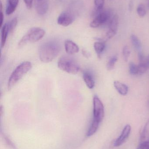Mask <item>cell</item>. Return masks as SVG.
Wrapping results in <instances>:
<instances>
[{
    "label": "cell",
    "instance_id": "3957f363",
    "mask_svg": "<svg viewBox=\"0 0 149 149\" xmlns=\"http://www.w3.org/2000/svg\"><path fill=\"white\" fill-rule=\"evenodd\" d=\"M57 66L63 71L73 74H78L80 69L76 60L67 56H64L59 59Z\"/></svg>",
    "mask_w": 149,
    "mask_h": 149
},
{
    "label": "cell",
    "instance_id": "30bf717a",
    "mask_svg": "<svg viewBox=\"0 0 149 149\" xmlns=\"http://www.w3.org/2000/svg\"><path fill=\"white\" fill-rule=\"evenodd\" d=\"M64 46L66 53L70 55L76 54L78 53L79 51L78 46L71 40H66L65 42Z\"/></svg>",
    "mask_w": 149,
    "mask_h": 149
},
{
    "label": "cell",
    "instance_id": "277c9868",
    "mask_svg": "<svg viewBox=\"0 0 149 149\" xmlns=\"http://www.w3.org/2000/svg\"><path fill=\"white\" fill-rule=\"evenodd\" d=\"M45 35V31L43 29L37 27L31 28L22 38L18 43V45L22 47L28 43L36 42L42 39Z\"/></svg>",
    "mask_w": 149,
    "mask_h": 149
},
{
    "label": "cell",
    "instance_id": "5bb4252c",
    "mask_svg": "<svg viewBox=\"0 0 149 149\" xmlns=\"http://www.w3.org/2000/svg\"><path fill=\"white\" fill-rule=\"evenodd\" d=\"M83 78L84 81L87 87L90 89H92L94 86L95 82L92 75L87 72H85L83 73Z\"/></svg>",
    "mask_w": 149,
    "mask_h": 149
},
{
    "label": "cell",
    "instance_id": "ffe728a7",
    "mask_svg": "<svg viewBox=\"0 0 149 149\" xmlns=\"http://www.w3.org/2000/svg\"><path fill=\"white\" fill-rule=\"evenodd\" d=\"M118 57L116 55L113 56L109 58L106 65L107 69L108 70L111 71L114 69Z\"/></svg>",
    "mask_w": 149,
    "mask_h": 149
},
{
    "label": "cell",
    "instance_id": "4dcf8cb0",
    "mask_svg": "<svg viewBox=\"0 0 149 149\" xmlns=\"http://www.w3.org/2000/svg\"><path fill=\"white\" fill-rule=\"evenodd\" d=\"M146 63L149 68V55L146 57Z\"/></svg>",
    "mask_w": 149,
    "mask_h": 149
},
{
    "label": "cell",
    "instance_id": "cb8c5ba5",
    "mask_svg": "<svg viewBox=\"0 0 149 149\" xmlns=\"http://www.w3.org/2000/svg\"><path fill=\"white\" fill-rule=\"evenodd\" d=\"M17 17L13 18L11 21L8 23L9 30V32L12 33L15 28L16 27L17 24Z\"/></svg>",
    "mask_w": 149,
    "mask_h": 149
},
{
    "label": "cell",
    "instance_id": "5b68a950",
    "mask_svg": "<svg viewBox=\"0 0 149 149\" xmlns=\"http://www.w3.org/2000/svg\"><path fill=\"white\" fill-rule=\"evenodd\" d=\"M105 115L104 107L101 101L97 95L93 98V120L100 123Z\"/></svg>",
    "mask_w": 149,
    "mask_h": 149
},
{
    "label": "cell",
    "instance_id": "603a6c76",
    "mask_svg": "<svg viewBox=\"0 0 149 149\" xmlns=\"http://www.w3.org/2000/svg\"><path fill=\"white\" fill-rule=\"evenodd\" d=\"M122 55L124 60L126 62H127L130 55V50L129 47L128 46H125L122 49Z\"/></svg>",
    "mask_w": 149,
    "mask_h": 149
},
{
    "label": "cell",
    "instance_id": "f546056e",
    "mask_svg": "<svg viewBox=\"0 0 149 149\" xmlns=\"http://www.w3.org/2000/svg\"><path fill=\"white\" fill-rule=\"evenodd\" d=\"M82 53L86 57H89L90 56V53H88L87 51H86L85 50L82 51Z\"/></svg>",
    "mask_w": 149,
    "mask_h": 149
},
{
    "label": "cell",
    "instance_id": "4fadbf2b",
    "mask_svg": "<svg viewBox=\"0 0 149 149\" xmlns=\"http://www.w3.org/2000/svg\"><path fill=\"white\" fill-rule=\"evenodd\" d=\"M19 0H8L6 6V15H9L15 12L18 5Z\"/></svg>",
    "mask_w": 149,
    "mask_h": 149
},
{
    "label": "cell",
    "instance_id": "d6a6232c",
    "mask_svg": "<svg viewBox=\"0 0 149 149\" xmlns=\"http://www.w3.org/2000/svg\"><path fill=\"white\" fill-rule=\"evenodd\" d=\"M37 1H43V0H37Z\"/></svg>",
    "mask_w": 149,
    "mask_h": 149
},
{
    "label": "cell",
    "instance_id": "83f0119b",
    "mask_svg": "<svg viewBox=\"0 0 149 149\" xmlns=\"http://www.w3.org/2000/svg\"><path fill=\"white\" fill-rule=\"evenodd\" d=\"M3 19H4V16L2 11H1V15H0V27L2 28L3 23Z\"/></svg>",
    "mask_w": 149,
    "mask_h": 149
},
{
    "label": "cell",
    "instance_id": "44dd1931",
    "mask_svg": "<svg viewBox=\"0 0 149 149\" xmlns=\"http://www.w3.org/2000/svg\"><path fill=\"white\" fill-rule=\"evenodd\" d=\"M129 72L132 75L139 74L138 65H136L133 62H130L129 64Z\"/></svg>",
    "mask_w": 149,
    "mask_h": 149
},
{
    "label": "cell",
    "instance_id": "52a82bcc",
    "mask_svg": "<svg viewBox=\"0 0 149 149\" xmlns=\"http://www.w3.org/2000/svg\"><path fill=\"white\" fill-rule=\"evenodd\" d=\"M74 21L73 14L69 11L62 12L59 16L57 23L64 27H67L71 25Z\"/></svg>",
    "mask_w": 149,
    "mask_h": 149
},
{
    "label": "cell",
    "instance_id": "7c38bea8",
    "mask_svg": "<svg viewBox=\"0 0 149 149\" xmlns=\"http://www.w3.org/2000/svg\"><path fill=\"white\" fill-rule=\"evenodd\" d=\"M48 3L47 1L43 0L38 2L36 6V11L40 15H43L48 11Z\"/></svg>",
    "mask_w": 149,
    "mask_h": 149
},
{
    "label": "cell",
    "instance_id": "6da1fadb",
    "mask_svg": "<svg viewBox=\"0 0 149 149\" xmlns=\"http://www.w3.org/2000/svg\"><path fill=\"white\" fill-rule=\"evenodd\" d=\"M60 50V46L56 42H46L42 44L39 48V58L43 63H50L57 56Z\"/></svg>",
    "mask_w": 149,
    "mask_h": 149
},
{
    "label": "cell",
    "instance_id": "836d02e7",
    "mask_svg": "<svg viewBox=\"0 0 149 149\" xmlns=\"http://www.w3.org/2000/svg\"><path fill=\"white\" fill-rule=\"evenodd\" d=\"M148 8H149V1L148 2Z\"/></svg>",
    "mask_w": 149,
    "mask_h": 149
},
{
    "label": "cell",
    "instance_id": "4316f807",
    "mask_svg": "<svg viewBox=\"0 0 149 149\" xmlns=\"http://www.w3.org/2000/svg\"><path fill=\"white\" fill-rule=\"evenodd\" d=\"M26 7L28 9H30L32 7L33 0H23Z\"/></svg>",
    "mask_w": 149,
    "mask_h": 149
},
{
    "label": "cell",
    "instance_id": "484cf974",
    "mask_svg": "<svg viewBox=\"0 0 149 149\" xmlns=\"http://www.w3.org/2000/svg\"><path fill=\"white\" fill-rule=\"evenodd\" d=\"M136 149H149V142L141 143Z\"/></svg>",
    "mask_w": 149,
    "mask_h": 149
},
{
    "label": "cell",
    "instance_id": "7402d4cb",
    "mask_svg": "<svg viewBox=\"0 0 149 149\" xmlns=\"http://www.w3.org/2000/svg\"><path fill=\"white\" fill-rule=\"evenodd\" d=\"M136 11L138 15L141 17L145 16L146 14V9L145 6L143 3H141L138 5L136 9Z\"/></svg>",
    "mask_w": 149,
    "mask_h": 149
},
{
    "label": "cell",
    "instance_id": "1f68e13d",
    "mask_svg": "<svg viewBox=\"0 0 149 149\" xmlns=\"http://www.w3.org/2000/svg\"><path fill=\"white\" fill-rule=\"evenodd\" d=\"M3 109L2 106H1V111H0V113H1V116L2 115V113H3Z\"/></svg>",
    "mask_w": 149,
    "mask_h": 149
},
{
    "label": "cell",
    "instance_id": "ac0fdd59",
    "mask_svg": "<svg viewBox=\"0 0 149 149\" xmlns=\"http://www.w3.org/2000/svg\"><path fill=\"white\" fill-rule=\"evenodd\" d=\"M100 123L95 120H93L92 122L87 133V136L88 137L93 135L98 130Z\"/></svg>",
    "mask_w": 149,
    "mask_h": 149
},
{
    "label": "cell",
    "instance_id": "e0dca14e",
    "mask_svg": "<svg viewBox=\"0 0 149 149\" xmlns=\"http://www.w3.org/2000/svg\"><path fill=\"white\" fill-rule=\"evenodd\" d=\"M141 142H149V119L146 123L141 134Z\"/></svg>",
    "mask_w": 149,
    "mask_h": 149
},
{
    "label": "cell",
    "instance_id": "9c48e42d",
    "mask_svg": "<svg viewBox=\"0 0 149 149\" xmlns=\"http://www.w3.org/2000/svg\"><path fill=\"white\" fill-rule=\"evenodd\" d=\"M108 15L107 12H99L96 15L94 20L91 22L90 26L92 28H96L105 24L108 19Z\"/></svg>",
    "mask_w": 149,
    "mask_h": 149
},
{
    "label": "cell",
    "instance_id": "2e32d148",
    "mask_svg": "<svg viewBox=\"0 0 149 149\" xmlns=\"http://www.w3.org/2000/svg\"><path fill=\"white\" fill-rule=\"evenodd\" d=\"M106 47V42L102 40H99L94 44V48L98 56L100 57L105 50Z\"/></svg>",
    "mask_w": 149,
    "mask_h": 149
},
{
    "label": "cell",
    "instance_id": "9a60e30c",
    "mask_svg": "<svg viewBox=\"0 0 149 149\" xmlns=\"http://www.w3.org/2000/svg\"><path fill=\"white\" fill-rule=\"evenodd\" d=\"M9 32L8 23L5 24L2 27L1 30V47L2 48L5 45Z\"/></svg>",
    "mask_w": 149,
    "mask_h": 149
},
{
    "label": "cell",
    "instance_id": "8992f818",
    "mask_svg": "<svg viewBox=\"0 0 149 149\" xmlns=\"http://www.w3.org/2000/svg\"><path fill=\"white\" fill-rule=\"evenodd\" d=\"M118 24L119 16L118 15H115L111 19V22L109 24V29L106 34L105 38L103 39H101V40L106 42L107 40H109L113 37L117 33Z\"/></svg>",
    "mask_w": 149,
    "mask_h": 149
},
{
    "label": "cell",
    "instance_id": "8fae6325",
    "mask_svg": "<svg viewBox=\"0 0 149 149\" xmlns=\"http://www.w3.org/2000/svg\"><path fill=\"white\" fill-rule=\"evenodd\" d=\"M114 86L117 92L122 95H126L128 93V87L127 86L119 81H114Z\"/></svg>",
    "mask_w": 149,
    "mask_h": 149
},
{
    "label": "cell",
    "instance_id": "7a4b0ae2",
    "mask_svg": "<svg viewBox=\"0 0 149 149\" xmlns=\"http://www.w3.org/2000/svg\"><path fill=\"white\" fill-rule=\"evenodd\" d=\"M32 68V65L28 61L23 62L15 68L10 74L8 81V88L11 89Z\"/></svg>",
    "mask_w": 149,
    "mask_h": 149
},
{
    "label": "cell",
    "instance_id": "d6986e66",
    "mask_svg": "<svg viewBox=\"0 0 149 149\" xmlns=\"http://www.w3.org/2000/svg\"><path fill=\"white\" fill-rule=\"evenodd\" d=\"M131 42L132 44L134 45V47L135 48L136 50L139 51V52H141V50L142 48V44L140 39L136 36V35H132L130 36Z\"/></svg>",
    "mask_w": 149,
    "mask_h": 149
},
{
    "label": "cell",
    "instance_id": "f1b7e54d",
    "mask_svg": "<svg viewBox=\"0 0 149 149\" xmlns=\"http://www.w3.org/2000/svg\"><path fill=\"white\" fill-rule=\"evenodd\" d=\"M134 6V2L132 0H131L129 2V9L130 11H132Z\"/></svg>",
    "mask_w": 149,
    "mask_h": 149
},
{
    "label": "cell",
    "instance_id": "d4e9b609",
    "mask_svg": "<svg viewBox=\"0 0 149 149\" xmlns=\"http://www.w3.org/2000/svg\"><path fill=\"white\" fill-rule=\"evenodd\" d=\"M105 1L104 0H94V3L96 10L101 11L103 8Z\"/></svg>",
    "mask_w": 149,
    "mask_h": 149
},
{
    "label": "cell",
    "instance_id": "ba28073f",
    "mask_svg": "<svg viewBox=\"0 0 149 149\" xmlns=\"http://www.w3.org/2000/svg\"><path fill=\"white\" fill-rule=\"evenodd\" d=\"M131 127L130 125L129 124L126 125L122 130L120 135L115 142L114 146L115 147H119L125 143L128 139L131 133Z\"/></svg>",
    "mask_w": 149,
    "mask_h": 149
}]
</instances>
